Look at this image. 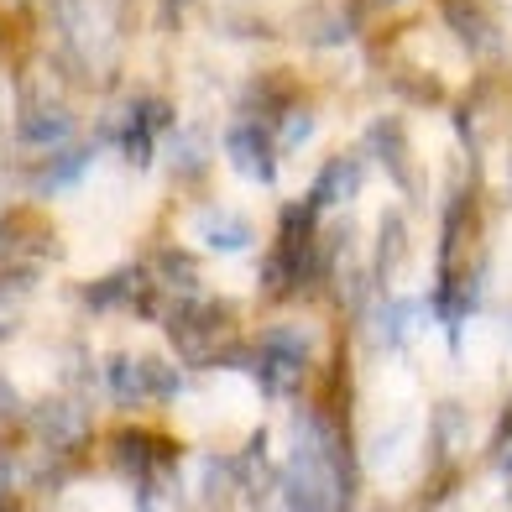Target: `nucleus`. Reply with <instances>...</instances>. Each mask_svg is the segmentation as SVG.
<instances>
[{"label": "nucleus", "mask_w": 512, "mask_h": 512, "mask_svg": "<svg viewBox=\"0 0 512 512\" xmlns=\"http://www.w3.org/2000/svg\"><path fill=\"white\" fill-rule=\"evenodd\" d=\"M319 209L309 199H293L283 204V215H277V241H272V262H267V288L277 298L298 293L314 277V262H319Z\"/></svg>", "instance_id": "1"}, {"label": "nucleus", "mask_w": 512, "mask_h": 512, "mask_svg": "<svg viewBox=\"0 0 512 512\" xmlns=\"http://www.w3.org/2000/svg\"><path fill=\"white\" fill-rule=\"evenodd\" d=\"M168 330H173V345H178V351L189 356L194 366H209V361H220V356H225L236 319H230V309L220 304V298L183 293V298H178V309L168 314Z\"/></svg>", "instance_id": "2"}, {"label": "nucleus", "mask_w": 512, "mask_h": 512, "mask_svg": "<svg viewBox=\"0 0 512 512\" xmlns=\"http://www.w3.org/2000/svg\"><path fill=\"white\" fill-rule=\"evenodd\" d=\"M162 131H173V105L162 95L131 100V110L121 115V126H115V147H121V157L131 162V168H147Z\"/></svg>", "instance_id": "3"}, {"label": "nucleus", "mask_w": 512, "mask_h": 512, "mask_svg": "<svg viewBox=\"0 0 512 512\" xmlns=\"http://www.w3.org/2000/svg\"><path fill=\"white\" fill-rule=\"evenodd\" d=\"M225 157L230 168L251 183H277V136L262 121H236L225 131Z\"/></svg>", "instance_id": "4"}, {"label": "nucleus", "mask_w": 512, "mask_h": 512, "mask_svg": "<svg viewBox=\"0 0 512 512\" xmlns=\"http://www.w3.org/2000/svg\"><path fill=\"white\" fill-rule=\"evenodd\" d=\"M16 136H21V147H37V152L68 147L74 142V110L63 100H27L16 115Z\"/></svg>", "instance_id": "5"}, {"label": "nucleus", "mask_w": 512, "mask_h": 512, "mask_svg": "<svg viewBox=\"0 0 512 512\" xmlns=\"http://www.w3.org/2000/svg\"><path fill=\"white\" fill-rule=\"evenodd\" d=\"M309 361V335L293 330V324H277V330L262 335V382L288 392L298 382V371Z\"/></svg>", "instance_id": "6"}, {"label": "nucleus", "mask_w": 512, "mask_h": 512, "mask_svg": "<svg viewBox=\"0 0 512 512\" xmlns=\"http://www.w3.org/2000/svg\"><path fill=\"white\" fill-rule=\"evenodd\" d=\"M361 183H366V173H361V157H330L319 168V178L309 183V204L314 209H340V204H356V194H361Z\"/></svg>", "instance_id": "7"}, {"label": "nucleus", "mask_w": 512, "mask_h": 512, "mask_svg": "<svg viewBox=\"0 0 512 512\" xmlns=\"http://www.w3.org/2000/svg\"><path fill=\"white\" fill-rule=\"evenodd\" d=\"M194 236H199L204 251L236 256V251H251L256 246V225L241 215V209H209V215H199Z\"/></svg>", "instance_id": "8"}, {"label": "nucleus", "mask_w": 512, "mask_h": 512, "mask_svg": "<svg viewBox=\"0 0 512 512\" xmlns=\"http://www.w3.org/2000/svg\"><path fill=\"white\" fill-rule=\"evenodd\" d=\"M439 16H445V27L465 42V48H497V27H492V16L481 11V0H445Z\"/></svg>", "instance_id": "9"}, {"label": "nucleus", "mask_w": 512, "mask_h": 512, "mask_svg": "<svg viewBox=\"0 0 512 512\" xmlns=\"http://www.w3.org/2000/svg\"><path fill=\"white\" fill-rule=\"evenodd\" d=\"M142 293H147L142 267H121V272L100 277V283H89L84 288V304L89 309H121V304H142Z\"/></svg>", "instance_id": "10"}, {"label": "nucleus", "mask_w": 512, "mask_h": 512, "mask_svg": "<svg viewBox=\"0 0 512 512\" xmlns=\"http://www.w3.org/2000/svg\"><path fill=\"white\" fill-rule=\"evenodd\" d=\"M366 147H371V152H382L387 173H392V178H403V189H408V194H418V178H413V162H408V147H403L398 126H392V121H377V126L366 131Z\"/></svg>", "instance_id": "11"}, {"label": "nucleus", "mask_w": 512, "mask_h": 512, "mask_svg": "<svg viewBox=\"0 0 512 512\" xmlns=\"http://www.w3.org/2000/svg\"><path fill=\"white\" fill-rule=\"evenodd\" d=\"M272 136H277V152H298L314 136V110L309 105H283V110H277Z\"/></svg>", "instance_id": "12"}, {"label": "nucleus", "mask_w": 512, "mask_h": 512, "mask_svg": "<svg viewBox=\"0 0 512 512\" xmlns=\"http://www.w3.org/2000/svg\"><path fill=\"white\" fill-rule=\"evenodd\" d=\"M89 147H68V157H53L48 162V173H37V189H48V194H58V189H68V183H79L84 178V168H89Z\"/></svg>", "instance_id": "13"}, {"label": "nucleus", "mask_w": 512, "mask_h": 512, "mask_svg": "<svg viewBox=\"0 0 512 512\" xmlns=\"http://www.w3.org/2000/svg\"><path fill=\"white\" fill-rule=\"evenodd\" d=\"M403 251H408V230L398 225V215H387L382 220V246H377V272L387 277L392 262H403Z\"/></svg>", "instance_id": "14"}, {"label": "nucleus", "mask_w": 512, "mask_h": 512, "mask_svg": "<svg viewBox=\"0 0 512 512\" xmlns=\"http://www.w3.org/2000/svg\"><path fill=\"white\" fill-rule=\"evenodd\" d=\"M157 267L178 283V298H183V293H194V262H189V256H183L178 246H162V251H157Z\"/></svg>", "instance_id": "15"}, {"label": "nucleus", "mask_w": 512, "mask_h": 512, "mask_svg": "<svg viewBox=\"0 0 512 512\" xmlns=\"http://www.w3.org/2000/svg\"><path fill=\"white\" fill-rule=\"evenodd\" d=\"M183 6H189V0H162V21H178Z\"/></svg>", "instance_id": "16"}, {"label": "nucleus", "mask_w": 512, "mask_h": 512, "mask_svg": "<svg viewBox=\"0 0 512 512\" xmlns=\"http://www.w3.org/2000/svg\"><path fill=\"white\" fill-rule=\"evenodd\" d=\"M382 6H398V0H382Z\"/></svg>", "instance_id": "17"}]
</instances>
